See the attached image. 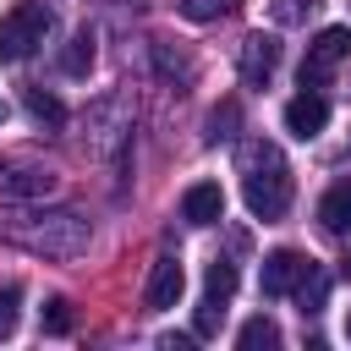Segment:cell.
<instances>
[{"label": "cell", "mask_w": 351, "mask_h": 351, "mask_svg": "<svg viewBox=\"0 0 351 351\" xmlns=\"http://www.w3.org/2000/svg\"><path fill=\"white\" fill-rule=\"evenodd\" d=\"M49 27H55V16H49L44 0H16V5L0 16V60H5V66L27 60V55L49 38Z\"/></svg>", "instance_id": "3957f363"}, {"label": "cell", "mask_w": 351, "mask_h": 351, "mask_svg": "<svg viewBox=\"0 0 351 351\" xmlns=\"http://www.w3.org/2000/svg\"><path fill=\"white\" fill-rule=\"evenodd\" d=\"M318 219H324V230H329V236H351V181H335V186L324 192Z\"/></svg>", "instance_id": "8fae6325"}, {"label": "cell", "mask_w": 351, "mask_h": 351, "mask_svg": "<svg viewBox=\"0 0 351 351\" xmlns=\"http://www.w3.org/2000/svg\"><path fill=\"white\" fill-rule=\"evenodd\" d=\"M313 5V0H307ZM302 0H274V22H302V11H307Z\"/></svg>", "instance_id": "44dd1931"}, {"label": "cell", "mask_w": 351, "mask_h": 351, "mask_svg": "<svg viewBox=\"0 0 351 351\" xmlns=\"http://www.w3.org/2000/svg\"><path fill=\"white\" fill-rule=\"evenodd\" d=\"M236 346H241V351L280 346V329H274V318H263V313H258V318H247V324H241V335H236Z\"/></svg>", "instance_id": "4fadbf2b"}, {"label": "cell", "mask_w": 351, "mask_h": 351, "mask_svg": "<svg viewBox=\"0 0 351 351\" xmlns=\"http://www.w3.org/2000/svg\"><path fill=\"white\" fill-rule=\"evenodd\" d=\"M16 307H22V291L16 285H0V340L16 329Z\"/></svg>", "instance_id": "ac0fdd59"}, {"label": "cell", "mask_w": 351, "mask_h": 351, "mask_svg": "<svg viewBox=\"0 0 351 351\" xmlns=\"http://www.w3.org/2000/svg\"><path fill=\"white\" fill-rule=\"evenodd\" d=\"M346 340H351V313H346Z\"/></svg>", "instance_id": "7402d4cb"}, {"label": "cell", "mask_w": 351, "mask_h": 351, "mask_svg": "<svg viewBox=\"0 0 351 351\" xmlns=\"http://www.w3.org/2000/svg\"><path fill=\"white\" fill-rule=\"evenodd\" d=\"M203 296H214V302H230V296H236V263L214 258V263H208V291H203Z\"/></svg>", "instance_id": "9a60e30c"}, {"label": "cell", "mask_w": 351, "mask_h": 351, "mask_svg": "<svg viewBox=\"0 0 351 351\" xmlns=\"http://www.w3.org/2000/svg\"><path fill=\"white\" fill-rule=\"evenodd\" d=\"M0 121H5V99H0Z\"/></svg>", "instance_id": "cb8c5ba5"}, {"label": "cell", "mask_w": 351, "mask_h": 351, "mask_svg": "<svg viewBox=\"0 0 351 351\" xmlns=\"http://www.w3.org/2000/svg\"><path fill=\"white\" fill-rule=\"evenodd\" d=\"M88 66H93V27H77L71 44L60 49V71H66V77H82Z\"/></svg>", "instance_id": "7c38bea8"}, {"label": "cell", "mask_w": 351, "mask_h": 351, "mask_svg": "<svg viewBox=\"0 0 351 351\" xmlns=\"http://www.w3.org/2000/svg\"><path fill=\"white\" fill-rule=\"evenodd\" d=\"M274 66H280V44H274L269 33H252V38L241 44V82H247V88H269Z\"/></svg>", "instance_id": "ba28073f"}, {"label": "cell", "mask_w": 351, "mask_h": 351, "mask_svg": "<svg viewBox=\"0 0 351 351\" xmlns=\"http://www.w3.org/2000/svg\"><path fill=\"white\" fill-rule=\"evenodd\" d=\"M60 176L55 170H38V165H16V170H0V192L5 197H55Z\"/></svg>", "instance_id": "30bf717a"}, {"label": "cell", "mask_w": 351, "mask_h": 351, "mask_svg": "<svg viewBox=\"0 0 351 351\" xmlns=\"http://www.w3.org/2000/svg\"><path fill=\"white\" fill-rule=\"evenodd\" d=\"M307 274H313V258L296 252V247H280V252L263 258V274L258 280H263V296H296Z\"/></svg>", "instance_id": "277c9868"}, {"label": "cell", "mask_w": 351, "mask_h": 351, "mask_svg": "<svg viewBox=\"0 0 351 351\" xmlns=\"http://www.w3.org/2000/svg\"><path fill=\"white\" fill-rule=\"evenodd\" d=\"M0 241L22 247V252H38V258H82L88 241H93V225L77 214V208H49V214H33V208H5L0 214Z\"/></svg>", "instance_id": "6da1fadb"}, {"label": "cell", "mask_w": 351, "mask_h": 351, "mask_svg": "<svg viewBox=\"0 0 351 351\" xmlns=\"http://www.w3.org/2000/svg\"><path fill=\"white\" fill-rule=\"evenodd\" d=\"M38 324H44V335H71V302L66 296H49L44 313H38Z\"/></svg>", "instance_id": "2e32d148"}, {"label": "cell", "mask_w": 351, "mask_h": 351, "mask_svg": "<svg viewBox=\"0 0 351 351\" xmlns=\"http://www.w3.org/2000/svg\"><path fill=\"white\" fill-rule=\"evenodd\" d=\"M324 121H329V99H324L318 88H302V93L285 104V132H291V137H302V143H307V137H318V132H324Z\"/></svg>", "instance_id": "52a82bcc"}, {"label": "cell", "mask_w": 351, "mask_h": 351, "mask_svg": "<svg viewBox=\"0 0 351 351\" xmlns=\"http://www.w3.org/2000/svg\"><path fill=\"white\" fill-rule=\"evenodd\" d=\"M351 55V27H324L313 44H307V60H302V88H318L340 60Z\"/></svg>", "instance_id": "5b68a950"}, {"label": "cell", "mask_w": 351, "mask_h": 351, "mask_svg": "<svg viewBox=\"0 0 351 351\" xmlns=\"http://www.w3.org/2000/svg\"><path fill=\"white\" fill-rule=\"evenodd\" d=\"M181 219H186V225H219V219H225V192H219V181H192V186L181 192Z\"/></svg>", "instance_id": "9c48e42d"}, {"label": "cell", "mask_w": 351, "mask_h": 351, "mask_svg": "<svg viewBox=\"0 0 351 351\" xmlns=\"http://www.w3.org/2000/svg\"><path fill=\"white\" fill-rule=\"evenodd\" d=\"M27 115L44 121V126H60V121H66V104H60L55 93H44V88H27Z\"/></svg>", "instance_id": "5bb4252c"}, {"label": "cell", "mask_w": 351, "mask_h": 351, "mask_svg": "<svg viewBox=\"0 0 351 351\" xmlns=\"http://www.w3.org/2000/svg\"><path fill=\"white\" fill-rule=\"evenodd\" d=\"M154 66H159V77H181V82H186V77H192V66H186V60H181V55H176V60H170V49H165V44H154Z\"/></svg>", "instance_id": "d6986e66"}, {"label": "cell", "mask_w": 351, "mask_h": 351, "mask_svg": "<svg viewBox=\"0 0 351 351\" xmlns=\"http://www.w3.org/2000/svg\"><path fill=\"white\" fill-rule=\"evenodd\" d=\"M230 126H236V104H219V110L208 115V143H219V137H230Z\"/></svg>", "instance_id": "ffe728a7"}, {"label": "cell", "mask_w": 351, "mask_h": 351, "mask_svg": "<svg viewBox=\"0 0 351 351\" xmlns=\"http://www.w3.org/2000/svg\"><path fill=\"white\" fill-rule=\"evenodd\" d=\"M181 291H186V269H181V258H176V252L154 258V274H148L143 302H148L154 313H165V307H176V302H181Z\"/></svg>", "instance_id": "8992f818"}, {"label": "cell", "mask_w": 351, "mask_h": 351, "mask_svg": "<svg viewBox=\"0 0 351 351\" xmlns=\"http://www.w3.org/2000/svg\"><path fill=\"white\" fill-rule=\"evenodd\" d=\"M241 0H181V16H192V22H214V16H230Z\"/></svg>", "instance_id": "e0dca14e"}, {"label": "cell", "mask_w": 351, "mask_h": 351, "mask_svg": "<svg viewBox=\"0 0 351 351\" xmlns=\"http://www.w3.org/2000/svg\"><path fill=\"white\" fill-rule=\"evenodd\" d=\"M346 280H351V258H346Z\"/></svg>", "instance_id": "603a6c76"}, {"label": "cell", "mask_w": 351, "mask_h": 351, "mask_svg": "<svg viewBox=\"0 0 351 351\" xmlns=\"http://www.w3.org/2000/svg\"><path fill=\"white\" fill-rule=\"evenodd\" d=\"M241 192L258 219H280L291 208V165L274 143H263V137L241 143Z\"/></svg>", "instance_id": "7a4b0ae2"}]
</instances>
